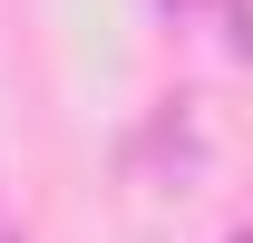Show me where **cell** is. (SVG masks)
Listing matches in <instances>:
<instances>
[{"label": "cell", "mask_w": 253, "mask_h": 243, "mask_svg": "<svg viewBox=\"0 0 253 243\" xmlns=\"http://www.w3.org/2000/svg\"><path fill=\"white\" fill-rule=\"evenodd\" d=\"M0 243H20V224H10V204H0Z\"/></svg>", "instance_id": "1"}, {"label": "cell", "mask_w": 253, "mask_h": 243, "mask_svg": "<svg viewBox=\"0 0 253 243\" xmlns=\"http://www.w3.org/2000/svg\"><path fill=\"white\" fill-rule=\"evenodd\" d=\"M234 243H253V234H234Z\"/></svg>", "instance_id": "2"}]
</instances>
